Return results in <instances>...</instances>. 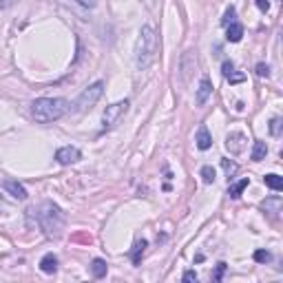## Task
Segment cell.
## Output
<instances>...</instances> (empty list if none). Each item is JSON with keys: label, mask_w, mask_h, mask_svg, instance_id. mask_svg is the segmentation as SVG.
Here are the masks:
<instances>
[{"label": "cell", "mask_w": 283, "mask_h": 283, "mask_svg": "<svg viewBox=\"0 0 283 283\" xmlns=\"http://www.w3.org/2000/svg\"><path fill=\"white\" fill-rule=\"evenodd\" d=\"M221 73H224L226 80H230V84H237V82H243V80H246V75L234 73V64L230 60L224 62V66H221Z\"/></svg>", "instance_id": "7c38bea8"}, {"label": "cell", "mask_w": 283, "mask_h": 283, "mask_svg": "<svg viewBox=\"0 0 283 283\" xmlns=\"http://www.w3.org/2000/svg\"><path fill=\"white\" fill-rule=\"evenodd\" d=\"M4 190H7L13 199H20V201H25V199L29 197L27 188L20 184V181H16V179H7V181H4Z\"/></svg>", "instance_id": "ba28073f"}, {"label": "cell", "mask_w": 283, "mask_h": 283, "mask_svg": "<svg viewBox=\"0 0 283 283\" xmlns=\"http://www.w3.org/2000/svg\"><path fill=\"white\" fill-rule=\"evenodd\" d=\"M195 142H197V148H199V150H208V148L212 146V135H210V131H208L206 126H199Z\"/></svg>", "instance_id": "30bf717a"}, {"label": "cell", "mask_w": 283, "mask_h": 283, "mask_svg": "<svg viewBox=\"0 0 283 283\" xmlns=\"http://www.w3.org/2000/svg\"><path fill=\"white\" fill-rule=\"evenodd\" d=\"M201 179H203V184H212V181H215V168L203 166L201 168Z\"/></svg>", "instance_id": "d6986e66"}, {"label": "cell", "mask_w": 283, "mask_h": 283, "mask_svg": "<svg viewBox=\"0 0 283 283\" xmlns=\"http://www.w3.org/2000/svg\"><path fill=\"white\" fill-rule=\"evenodd\" d=\"M29 217H35V224L42 228L47 237H60L64 228V212L56 206L53 201H42L40 206L29 208Z\"/></svg>", "instance_id": "6da1fadb"}, {"label": "cell", "mask_w": 283, "mask_h": 283, "mask_svg": "<svg viewBox=\"0 0 283 283\" xmlns=\"http://www.w3.org/2000/svg\"><path fill=\"white\" fill-rule=\"evenodd\" d=\"M106 270H109V265H106V261H104V259H93V263H91V272H93V277H95V279L106 277Z\"/></svg>", "instance_id": "9a60e30c"}, {"label": "cell", "mask_w": 283, "mask_h": 283, "mask_svg": "<svg viewBox=\"0 0 283 283\" xmlns=\"http://www.w3.org/2000/svg\"><path fill=\"white\" fill-rule=\"evenodd\" d=\"M256 75H259V78H268V75H270V66L263 64V62H261V64H256Z\"/></svg>", "instance_id": "cb8c5ba5"}, {"label": "cell", "mask_w": 283, "mask_h": 283, "mask_svg": "<svg viewBox=\"0 0 283 283\" xmlns=\"http://www.w3.org/2000/svg\"><path fill=\"white\" fill-rule=\"evenodd\" d=\"M159 53V35L157 31L153 29L150 25H144L140 29V35H137L135 42V64L137 69H148L155 60H157Z\"/></svg>", "instance_id": "7a4b0ae2"}, {"label": "cell", "mask_w": 283, "mask_h": 283, "mask_svg": "<svg viewBox=\"0 0 283 283\" xmlns=\"http://www.w3.org/2000/svg\"><path fill=\"white\" fill-rule=\"evenodd\" d=\"M234 16H237V9L234 7H228L226 9V13H224V20H221V25H230V22H234Z\"/></svg>", "instance_id": "ffe728a7"}, {"label": "cell", "mask_w": 283, "mask_h": 283, "mask_svg": "<svg viewBox=\"0 0 283 283\" xmlns=\"http://www.w3.org/2000/svg\"><path fill=\"white\" fill-rule=\"evenodd\" d=\"M224 272H226V263H219V265H217V274H215V279H217V281H221V277H224Z\"/></svg>", "instance_id": "484cf974"}, {"label": "cell", "mask_w": 283, "mask_h": 283, "mask_svg": "<svg viewBox=\"0 0 283 283\" xmlns=\"http://www.w3.org/2000/svg\"><path fill=\"white\" fill-rule=\"evenodd\" d=\"M102 93H104V82H102V80L91 84L88 88H84V91L80 93V97L75 100V113H86L88 109H93L95 102L102 97Z\"/></svg>", "instance_id": "277c9868"}, {"label": "cell", "mask_w": 283, "mask_h": 283, "mask_svg": "<svg viewBox=\"0 0 283 283\" xmlns=\"http://www.w3.org/2000/svg\"><path fill=\"white\" fill-rule=\"evenodd\" d=\"M146 246H148V241H146V239H137L135 246H133V250H131V259H133V263H135V265H140L142 256H144Z\"/></svg>", "instance_id": "5bb4252c"}, {"label": "cell", "mask_w": 283, "mask_h": 283, "mask_svg": "<svg viewBox=\"0 0 283 283\" xmlns=\"http://www.w3.org/2000/svg\"><path fill=\"white\" fill-rule=\"evenodd\" d=\"M80 157H82V153H80V148H75V146H62V148L56 153L57 164H62V166H69V164H75Z\"/></svg>", "instance_id": "8992f818"}, {"label": "cell", "mask_w": 283, "mask_h": 283, "mask_svg": "<svg viewBox=\"0 0 283 283\" xmlns=\"http://www.w3.org/2000/svg\"><path fill=\"white\" fill-rule=\"evenodd\" d=\"M128 106H131V102H128V100L115 102V104L106 106L104 115H102V126H104V131H106V128H113V126H117V124H119V119H122L124 115L128 113Z\"/></svg>", "instance_id": "5b68a950"}, {"label": "cell", "mask_w": 283, "mask_h": 283, "mask_svg": "<svg viewBox=\"0 0 283 283\" xmlns=\"http://www.w3.org/2000/svg\"><path fill=\"white\" fill-rule=\"evenodd\" d=\"M75 2H80L82 7H86V9H93V7H95V0H75Z\"/></svg>", "instance_id": "83f0119b"}, {"label": "cell", "mask_w": 283, "mask_h": 283, "mask_svg": "<svg viewBox=\"0 0 283 283\" xmlns=\"http://www.w3.org/2000/svg\"><path fill=\"white\" fill-rule=\"evenodd\" d=\"M210 93H212V84H210V80H208V78H201V82H199V88H197V95H195L197 104H199V106L206 104L208 97H210Z\"/></svg>", "instance_id": "9c48e42d"}, {"label": "cell", "mask_w": 283, "mask_h": 283, "mask_svg": "<svg viewBox=\"0 0 283 283\" xmlns=\"http://www.w3.org/2000/svg\"><path fill=\"white\" fill-rule=\"evenodd\" d=\"M40 270L47 274H53L57 270V256L53 255V252H49V255H44L42 259H40Z\"/></svg>", "instance_id": "4fadbf2b"}, {"label": "cell", "mask_w": 283, "mask_h": 283, "mask_svg": "<svg viewBox=\"0 0 283 283\" xmlns=\"http://www.w3.org/2000/svg\"><path fill=\"white\" fill-rule=\"evenodd\" d=\"M270 259H272V256H270L268 250H256L255 252V261H256V263H268Z\"/></svg>", "instance_id": "44dd1931"}, {"label": "cell", "mask_w": 283, "mask_h": 283, "mask_svg": "<svg viewBox=\"0 0 283 283\" xmlns=\"http://www.w3.org/2000/svg\"><path fill=\"white\" fill-rule=\"evenodd\" d=\"M69 111V102L62 97H38L31 104V117L40 124H49L60 119Z\"/></svg>", "instance_id": "3957f363"}, {"label": "cell", "mask_w": 283, "mask_h": 283, "mask_svg": "<svg viewBox=\"0 0 283 283\" xmlns=\"http://www.w3.org/2000/svg\"><path fill=\"white\" fill-rule=\"evenodd\" d=\"M270 133H272L274 137L281 135V119L279 117H272V122H270Z\"/></svg>", "instance_id": "7402d4cb"}, {"label": "cell", "mask_w": 283, "mask_h": 283, "mask_svg": "<svg viewBox=\"0 0 283 283\" xmlns=\"http://www.w3.org/2000/svg\"><path fill=\"white\" fill-rule=\"evenodd\" d=\"M241 38H243V25H239L237 20L226 25V40L228 42H239Z\"/></svg>", "instance_id": "8fae6325"}, {"label": "cell", "mask_w": 283, "mask_h": 283, "mask_svg": "<svg viewBox=\"0 0 283 283\" xmlns=\"http://www.w3.org/2000/svg\"><path fill=\"white\" fill-rule=\"evenodd\" d=\"M265 155H268V146H265V142H255V148H252V162H261V159H265Z\"/></svg>", "instance_id": "ac0fdd59"}, {"label": "cell", "mask_w": 283, "mask_h": 283, "mask_svg": "<svg viewBox=\"0 0 283 283\" xmlns=\"http://www.w3.org/2000/svg\"><path fill=\"white\" fill-rule=\"evenodd\" d=\"M243 146H246V135L239 131L234 133H228V137H226V148L230 150L232 155H239L243 150Z\"/></svg>", "instance_id": "52a82bcc"}, {"label": "cell", "mask_w": 283, "mask_h": 283, "mask_svg": "<svg viewBox=\"0 0 283 283\" xmlns=\"http://www.w3.org/2000/svg\"><path fill=\"white\" fill-rule=\"evenodd\" d=\"M181 279H184V281H197V272H195V270H186Z\"/></svg>", "instance_id": "d4e9b609"}, {"label": "cell", "mask_w": 283, "mask_h": 283, "mask_svg": "<svg viewBox=\"0 0 283 283\" xmlns=\"http://www.w3.org/2000/svg\"><path fill=\"white\" fill-rule=\"evenodd\" d=\"M256 7H259L261 11H268V9H270V0H256Z\"/></svg>", "instance_id": "4316f807"}, {"label": "cell", "mask_w": 283, "mask_h": 283, "mask_svg": "<svg viewBox=\"0 0 283 283\" xmlns=\"http://www.w3.org/2000/svg\"><path fill=\"white\" fill-rule=\"evenodd\" d=\"M221 166H224V170L228 172V175H232V172L237 170V164L230 162V159H221Z\"/></svg>", "instance_id": "603a6c76"}, {"label": "cell", "mask_w": 283, "mask_h": 283, "mask_svg": "<svg viewBox=\"0 0 283 283\" xmlns=\"http://www.w3.org/2000/svg\"><path fill=\"white\" fill-rule=\"evenodd\" d=\"M248 184H250V179H248V177H243L241 181H237V184H232V186H230V188H228V195H230V197H232V199L241 197V193L248 188Z\"/></svg>", "instance_id": "2e32d148"}, {"label": "cell", "mask_w": 283, "mask_h": 283, "mask_svg": "<svg viewBox=\"0 0 283 283\" xmlns=\"http://www.w3.org/2000/svg\"><path fill=\"white\" fill-rule=\"evenodd\" d=\"M263 181H265V186H268V188H272V190H283V177H279L277 172H270V175H265Z\"/></svg>", "instance_id": "e0dca14e"}]
</instances>
